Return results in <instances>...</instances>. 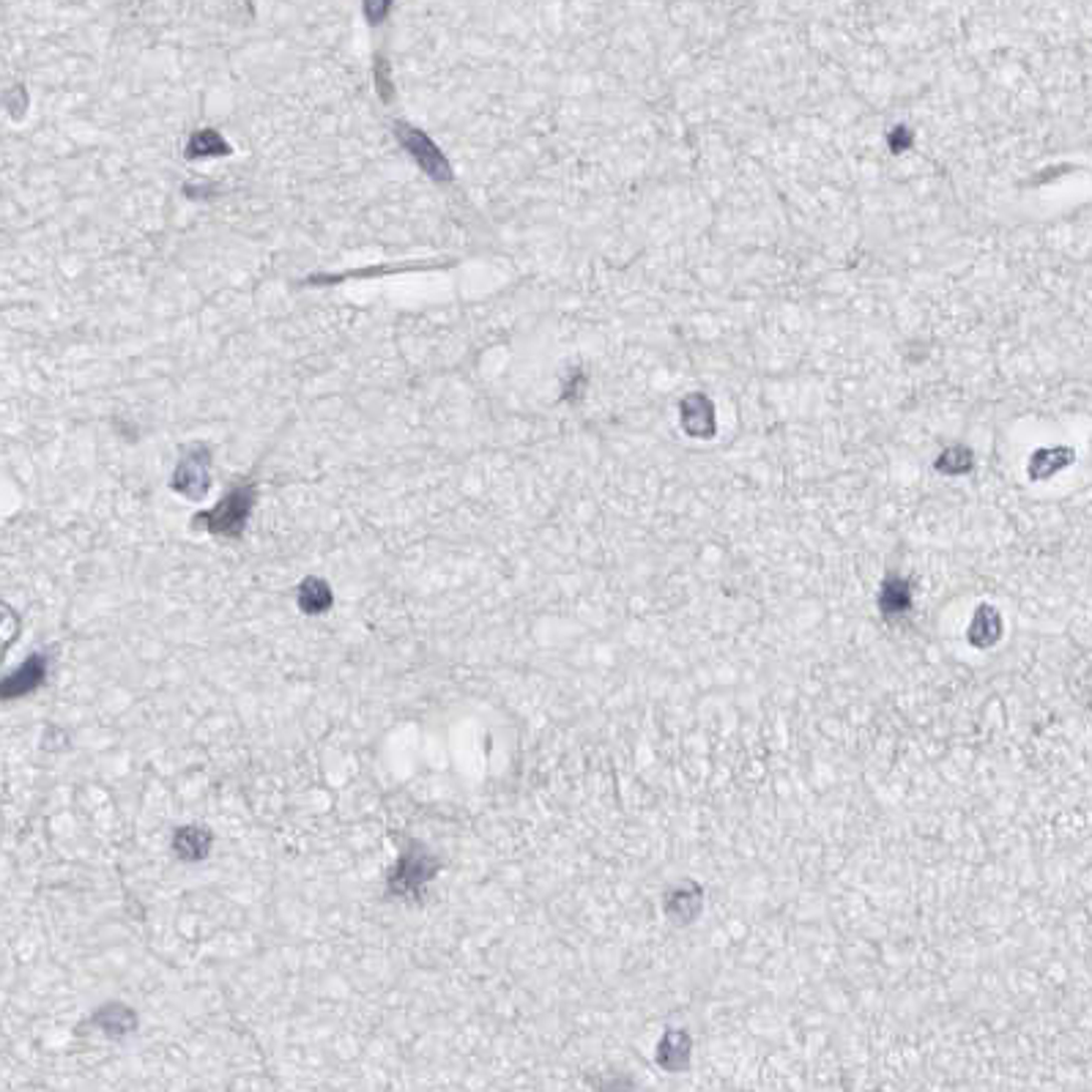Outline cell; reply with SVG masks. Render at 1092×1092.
<instances>
[{"label":"cell","instance_id":"8992f818","mask_svg":"<svg viewBox=\"0 0 1092 1092\" xmlns=\"http://www.w3.org/2000/svg\"><path fill=\"white\" fill-rule=\"evenodd\" d=\"M682 428L693 439H712L715 436V408L704 395H690L679 406Z\"/></svg>","mask_w":1092,"mask_h":1092},{"label":"cell","instance_id":"6da1fadb","mask_svg":"<svg viewBox=\"0 0 1092 1092\" xmlns=\"http://www.w3.org/2000/svg\"><path fill=\"white\" fill-rule=\"evenodd\" d=\"M252 504H255V488L252 485H238V488L227 493L222 502L216 504L214 510L197 515L194 524H200L205 532H211L216 537H241L246 518L252 513Z\"/></svg>","mask_w":1092,"mask_h":1092},{"label":"cell","instance_id":"8fae6325","mask_svg":"<svg viewBox=\"0 0 1092 1092\" xmlns=\"http://www.w3.org/2000/svg\"><path fill=\"white\" fill-rule=\"evenodd\" d=\"M972 452L966 450V447H950V450H944L942 455H939V461H936V469L942 474H950V477H958V474H966L969 469H972Z\"/></svg>","mask_w":1092,"mask_h":1092},{"label":"cell","instance_id":"3957f363","mask_svg":"<svg viewBox=\"0 0 1092 1092\" xmlns=\"http://www.w3.org/2000/svg\"><path fill=\"white\" fill-rule=\"evenodd\" d=\"M395 135L397 140H400V146H403V149L417 160L419 168L428 173L430 179H436V182H450L452 179L450 162H447V157L441 154L439 146H436V143H433L422 129L408 127V124H395Z\"/></svg>","mask_w":1092,"mask_h":1092},{"label":"cell","instance_id":"30bf717a","mask_svg":"<svg viewBox=\"0 0 1092 1092\" xmlns=\"http://www.w3.org/2000/svg\"><path fill=\"white\" fill-rule=\"evenodd\" d=\"M230 154V146L225 143V138L216 132V129H203L197 132L189 146H186V157L189 160H203V157H225Z\"/></svg>","mask_w":1092,"mask_h":1092},{"label":"cell","instance_id":"ba28073f","mask_svg":"<svg viewBox=\"0 0 1092 1092\" xmlns=\"http://www.w3.org/2000/svg\"><path fill=\"white\" fill-rule=\"evenodd\" d=\"M173 852L182 860H203L211 852V833L203 827H182L173 838Z\"/></svg>","mask_w":1092,"mask_h":1092},{"label":"cell","instance_id":"7c38bea8","mask_svg":"<svg viewBox=\"0 0 1092 1092\" xmlns=\"http://www.w3.org/2000/svg\"><path fill=\"white\" fill-rule=\"evenodd\" d=\"M17 635H20V616H17V610L6 605V602H0V663H3V657L11 649V643L17 641Z\"/></svg>","mask_w":1092,"mask_h":1092},{"label":"cell","instance_id":"5b68a950","mask_svg":"<svg viewBox=\"0 0 1092 1092\" xmlns=\"http://www.w3.org/2000/svg\"><path fill=\"white\" fill-rule=\"evenodd\" d=\"M50 663L44 654H31L22 665H17L11 674L0 679V701H17V698L31 696L33 690H39L47 679Z\"/></svg>","mask_w":1092,"mask_h":1092},{"label":"cell","instance_id":"52a82bcc","mask_svg":"<svg viewBox=\"0 0 1092 1092\" xmlns=\"http://www.w3.org/2000/svg\"><path fill=\"white\" fill-rule=\"evenodd\" d=\"M1073 463V450L1068 447H1054V450H1038L1027 463V474L1035 483L1049 480L1051 474H1057L1065 466Z\"/></svg>","mask_w":1092,"mask_h":1092},{"label":"cell","instance_id":"7a4b0ae2","mask_svg":"<svg viewBox=\"0 0 1092 1092\" xmlns=\"http://www.w3.org/2000/svg\"><path fill=\"white\" fill-rule=\"evenodd\" d=\"M428 852H422L417 844H411L408 852L400 855L395 871L389 877V890L397 899H417L422 888L428 885L433 874H436V866H430Z\"/></svg>","mask_w":1092,"mask_h":1092},{"label":"cell","instance_id":"4fadbf2b","mask_svg":"<svg viewBox=\"0 0 1092 1092\" xmlns=\"http://www.w3.org/2000/svg\"><path fill=\"white\" fill-rule=\"evenodd\" d=\"M97 1021L102 1024V1027L108 1029V1032L121 1035V1032H129V1029L135 1027V1013H132L129 1007H105V1010H99L97 1013Z\"/></svg>","mask_w":1092,"mask_h":1092},{"label":"cell","instance_id":"277c9868","mask_svg":"<svg viewBox=\"0 0 1092 1092\" xmlns=\"http://www.w3.org/2000/svg\"><path fill=\"white\" fill-rule=\"evenodd\" d=\"M208 488H211V458L203 447H194L192 452L183 455V461L173 474V491H179L192 502H200L205 499Z\"/></svg>","mask_w":1092,"mask_h":1092},{"label":"cell","instance_id":"5bb4252c","mask_svg":"<svg viewBox=\"0 0 1092 1092\" xmlns=\"http://www.w3.org/2000/svg\"><path fill=\"white\" fill-rule=\"evenodd\" d=\"M911 146V132L907 127H896L893 129V135H890V149H893V154H901V151H907Z\"/></svg>","mask_w":1092,"mask_h":1092},{"label":"cell","instance_id":"9c48e42d","mask_svg":"<svg viewBox=\"0 0 1092 1092\" xmlns=\"http://www.w3.org/2000/svg\"><path fill=\"white\" fill-rule=\"evenodd\" d=\"M296 602H299V608L304 610V613H310V616H318V613H326V610L332 608L334 594H332V589H329V583H326V580L307 578L299 586Z\"/></svg>","mask_w":1092,"mask_h":1092}]
</instances>
